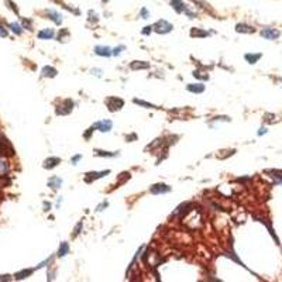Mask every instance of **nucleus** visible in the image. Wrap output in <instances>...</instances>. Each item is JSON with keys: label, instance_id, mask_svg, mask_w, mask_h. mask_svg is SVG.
I'll return each instance as SVG.
<instances>
[{"label": "nucleus", "instance_id": "1", "mask_svg": "<svg viewBox=\"0 0 282 282\" xmlns=\"http://www.w3.org/2000/svg\"><path fill=\"white\" fill-rule=\"evenodd\" d=\"M152 28L155 30L157 33H160V34H167V33H169L174 27H172V24H169L168 21L160 20V21H157L155 24L152 25Z\"/></svg>", "mask_w": 282, "mask_h": 282}, {"label": "nucleus", "instance_id": "2", "mask_svg": "<svg viewBox=\"0 0 282 282\" xmlns=\"http://www.w3.org/2000/svg\"><path fill=\"white\" fill-rule=\"evenodd\" d=\"M106 105H107V107H109V110L110 111H116V110H120V109H121L123 105H124V102H123L121 99L111 96V98L106 99Z\"/></svg>", "mask_w": 282, "mask_h": 282}, {"label": "nucleus", "instance_id": "3", "mask_svg": "<svg viewBox=\"0 0 282 282\" xmlns=\"http://www.w3.org/2000/svg\"><path fill=\"white\" fill-rule=\"evenodd\" d=\"M111 126H113V123H111L110 120H102V121H98L96 124H93L92 127L103 131V133H107V131L111 130Z\"/></svg>", "mask_w": 282, "mask_h": 282}, {"label": "nucleus", "instance_id": "4", "mask_svg": "<svg viewBox=\"0 0 282 282\" xmlns=\"http://www.w3.org/2000/svg\"><path fill=\"white\" fill-rule=\"evenodd\" d=\"M261 35L264 38H267V40H275V38H278L281 35V33H279L278 30H274V28H265L261 31Z\"/></svg>", "mask_w": 282, "mask_h": 282}, {"label": "nucleus", "instance_id": "5", "mask_svg": "<svg viewBox=\"0 0 282 282\" xmlns=\"http://www.w3.org/2000/svg\"><path fill=\"white\" fill-rule=\"evenodd\" d=\"M151 193H165V192H169L171 188L168 185H164V184H158V185H154L151 189Z\"/></svg>", "mask_w": 282, "mask_h": 282}, {"label": "nucleus", "instance_id": "6", "mask_svg": "<svg viewBox=\"0 0 282 282\" xmlns=\"http://www.w3.org/2000/svg\"><path fill=\"white\" fill-rule=\"evenodd\" d=\"M95 52L98 54V55H100V57H110L111 54H113L109 47H102V45H98L95 48Z\"/></svg>", "mask_w": 282, "mask_h": 282}, {"label": "nucleus", "instance_id": "7", "mask_svg": "<svg viewBox=\"0 0 282 282\" xmlns=\"http://www.w3.org/2000/svg\"><path fill=\"white\" fill-rule=\"evenodd\" d=\"M59 162H61L59 158H57V157H51V158H48V160H45L44 168H47V169H52V168H55Z\"/></svg>", "mask_w": 282, "mask_h": 282}, {"label": "nucleus", "instance_id": "8", "mask_svg": "<svg viewBox=\"0 0 282 282\" xmlns=\"http://www.w3.org/2000/svg\"><path fill=\"white\" fill-rule=\"evenodd\" d=\"M110 171H105V172H89V174H86V182L92 178V179H99V178H102V176H105V175H107Z\"/></svg>", "mask_w": 282, "mask_h": 282}, {"label": "nucleus", "instance_id": "9", "mask_svg": "<svg viewBox=\"0 0 282 282\" xmlns=\"http://www.w3.org/2000/svg\"><path fill=\"white\" fill-rule=\"evenodd\" d=\"M52 37H54V31L51 28L42 30V31L38 33V38H41V40H51Z\"/></svg>", "mask_w": 282, "mask_h": 282}, {"label": "nucleus", "instance_id": "10", "mask_svg": "<svg viewBox=\"0 0 282 282\" xmlns=\"http://www.w3.org/2000/svg\"><path fill=\"white\" fill-rule=\"evenodd\" d=\"M131 69H147L150 64L148 62H144V61H134L131 62Z\"/></svg>", "mask_w": 282, "mask_h": 282}, {"label": "nucleus", "instance_id": "11", "mask_svg": "<svg viewBox=\"0 0 282 282\" xmlns=\"http://www.w3.org/2000/svg\"><path fill=\"white\" fill-rule=\"evenodd\" d=\"M47 14H48L49 18H51V20H54L57 24H61V23H62L61 14H59V13H57L55 10H48V12H47Z\"/></svg>", "mask_w": 282, "mask_h": 282}, {"label": "nucleus", "instance_id": "12", "mask_svg": "<svg viewBox=\"0 0 282 282\" xmlns=\"http://www.w3.org/2000/svg\"><path fill=\"white\" fill-rule=\"evenodd\" d=\"M188 90L189 92H195V93H202L204 90V85H202V83H196V85L191 83V85H188Z\"/></svg>", "mask_w": 282, "mask_h": 282}, {"label": "nucleus", "instance_id": "13", "mask_svg": "<svg viewBox=\"0 0 282 282\" xmlns=\"http://www.w3.org/2000/svg\"><path fill=\"white\" fill-rule=\"evenodd\" d=\"M57 75V69L52 68V66H45L42 68V76H49V78H54Z\"/></svg>", "mask_w": 282, "mask_h": 282}, {"label": "nucleus", "instance_id": "14", "mask_svg": "<svg viewBox=\"0 0 282 282\" xmlns=\"http://www.w3.org/2000/svg\"><path fill=\"white\" fill-rule=\"evenodd\" d=\"M61 184H62V179H59V178H51V179L48 181V186L52 189H59L61 188Z\"/></svg>", "mask_w": 282, "mask_h": 282}, {"label": "nucleus", "instance_id": "15", "mask_svg": "<svg viewBox=\"0 0 282 282\" xmlns=\"http://www.w3.org/2000/svg\"><path fill=\"white\" fill-rule=\"evenodd\" d=\"M236 31H238V33H254V28L247 24H237Z\"/></svg>", "mask_w": 282, "mask_h": 282}, {"label": "nucleus", "instance_id": "16", "mask_svg": "<svg viewBox=\"0 0 282 282\" xmlns=\"http://www.w3.org/2000/svg\"><path fill=\"white\" fill-rule=\"evenodd\" d=\"M260 58H261V54H245V59L250 64H255Z\"/></svg>", "mask_w": 282, "mask_h": 282}, {"label": "nucleus", "instance_id": "17", "mask_svg": "<svg viewBox=\"0 0 282 282\" xmlns=\"http://www.w3.org/2000/svg\"><path fill=\"white\" fill-rule=\"evenodd\" d=\"M68 251H69V245H68V243H62L61 247H59V250H58V257H64V255H66Z\"/></svg>", "mask_w": 282, "mask_h": 282}, {"label": "nucleus", "instance_id": "18", "mask_svg": "<svg viewBox=\"0 0 282 282\" xmlns=\"http://www.w3.org/2000/svg\"><path fill=\"white\" fill-rule=\"evenodd\" d=\"M191 35H192V37H207L209 34L206 33V31H201V30H197V28H193L192 31H191Z\"/></svg>", "mask_w": 282, "mask_h": 282}, {"label": "nucleus", "instance_id": "19", "mask_svg": "<svg viewBox=\"0 0 282 282\" xmlns=\"http://www.w3.org/2000/svg\"><path fill=\"white\" fill-rule=\"evenodd\" d=\"M34 270H24V271H21V272H18V274H16V279H24V278H27L31 272H33Z\"/></svg>", "mask_w": 282, "mask_h": 282}, {"label": "nucleus", "instance_id": "20", "mask_svg": "<svg viewBox=\"0 0 282 282\" xmlns=\"http://www.w3.org/2000/svg\"><path fill=\"white\" fill-rule=\"evenodd\" d=\"M96 155H100V157H114L117 155V152H107V151H100V150H96Z\"/></svg>", "mask_w": 282, "mask_h": 282}, {"label": "nucleus", "instance_id": "21", "mask_svg": "<svg viewBox=\"0 0 282 282\" xmlns=\"http://www.w3.org/2000/svg\"><path fill=\"white\" fill-rule=\"evenodd\" d=\"M134 103H137V105H140V106H144V107H152V109H157L154 105H151V103H147V102H143V100H138V99H134Z\"/></svg>", "mask_w": 282, "mask_h": 282}, {"label": "nucleus", "instance_id": "22", "mask_svg": "<svg viewBox=\"0 0 282 282\" xmlns=\"http://www.w3.org/2000/svg\"><path fill=\"white\" fill-rule=\"evenodd\" d=\"M10 28H12L13 31L17 34V35H20V34H21V27L17 24V23H12V24H10Z\"/></svg>", "mask_w": 282, "mask_h": 282}, {"label": "nucleus", "instance_id": "23", "mask_svg": "<svg viewBox=\"0 0 282 282\" xmlns=\"http://www.w3.org/2000/svg\"><path fill=\"white\" fill-rule=\"evenodd\" d=\"M68 35H69V31L66 28H64V30H61V33L58 34V40L64 41V37H68Z\"/></svg>", "mask_w": 282, "mask_h": 282}, {"label": "nucleus", "instance_id": "24", "mask_svg": "<svg viewBox=\"0 0 282 282\" xmlns=\"http://www.w3.org/2000/svg\"><path fill=\"white\" fill-rule=\"evenodd\" d=\"M0 37H7V30L0 24Z\"/></svg>", "mask_w": 282, "mask_h": 282}, {"label": "nucleus", "instance_id": "25", "mask_svg": "<svg viewBox=\"0 0 282 282\" xmlns=\"http://www.w3.org/2000/svg\"><path fill=\"white\" fill-rule=\"evenodd\" d=\"M23 25H24V27H27L28 30H31V21L27 20V18H23Z\"/></svg>", "mask_w": 282, "mask_h": 282}, {"label": "nucleus", "instance_id": "26", "mask_svg": "<svg viewBox=\"0 0 282 282\" xmlns=\"http://www.w3.org/2000/svg\"><path fill=\"white\" fill-rule=\"evenodd\" d=\"M121 49H124V47H123V45H120V47L114 48V49H113V55H119V54L121 52Z\"/></svg>", "mask_w": 282, "mask_h": 282}, {"label": "nucleus", "instance_id": "27", "mask_svg": "<svg viewBox=\"0 0 282 282\" xmlns=\"http://www.w3.org/2000/svg\"><path fill=\"white\" fill-rule=\"evenodd\" d=\"M141 16H143V18H148V17H150V13H148L145 8H141Z\"/></svg>", "mask_w": 282, "mask_h": 282}, {"label": "nucleus", "instance_id": "28", "mask_svg": "<svg viewBox=\"0 0 282 282\" xmlns=\"http://www.w3.org/2000/svg\"><path fill=\"white\" fill-rule=\"evenodd\" d=\"M193 75H195V76H197V78H202V79H207L209 78L207 75H201V72H193Z\"/></svg>", "mask_w": 282, "mask_h": 282}, {"label": "nucleus", "instance_id": "29", "mask_svg": "<svg viewBox=\"0 0 282 282\" xmlns=\"http://www.w3.org/2000/svg\"><path fill=\"white\" fill-rule=\"evenodd\" d=\"M152 31V27H144L143 30V34H150Z\"/></svg>", "mask_w": 282, "mask_h": 282}, {"label": "nucleus", "instance_id": "30", "mask_svg": "<svg viewBox=\"0 0 282 282\" xmlns=\"http://www.w3.org/2000/svg\"><path fill=\"white\" fill-rule=\"evenodd\" d=\"M82 158V155H76V157H74V160H72V164H76L79 160Z\"/></svg>", "mask_w": 282, "mask_h": 282}, {"label": "nucleus", "instance_id": "31", "mask_svg": "<svg viewBox=\"0 0 282 282\" xmlns=\"http://www.w3.org/2000/svg\"><path fill=\"white\" fill-rule=\"evenodd\" d=\"M81 227H82V221H81V223H78V226H76V229H75V236H76V234L79 233V229H81Z\"/></svg>", "mask_w": 282, "mask_h": 282}, {"label": "nucleus", "instance_id": "32", "mask_svg": "<svg viewBox=\"0 0 282 282\" xmlns=\"http://www.w3.org/2000/svg\"><path fill=\"white\" fill-rule=\"evenodd\" d=\"M265 133H267V130H265V128H261V130L258 131V134H260V135H261V134H265Z\"/></svg>", "mask_w": 282, "mask_h": 282}, {"label": "nucleus", "instance_id": "33", "mask_svg": "<svg viewBox=\"0 0 282 282\" xmlns=\"http://www.w3.org/2000/svg\"><path fill=\"white\" fill-rule=\"evenodd\" d=\"M0 279H4V281H6V279H12V278H10L8 275H6V277H0Z\"/></svg>", "mask_w": 282, "mask_h": 282}, {"label": "nucleus", "instance_id": "34", "mask_svg": "<svg viewBox=\"0 0 282 282\" xmlns=\"http://www.w3.org/2000/svg\"><path fill=\"white\" fill-rule=\"evenodd\" d=\"M103 2H107V0H103Z\"/></svg>", "mask_w": 282, "mask_h": 282}]
</instances>
